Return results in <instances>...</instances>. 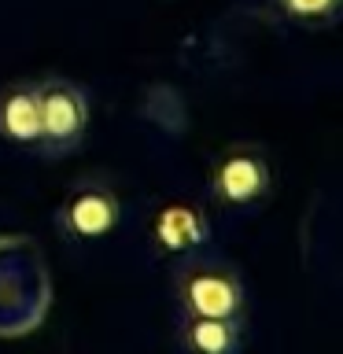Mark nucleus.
I'll list each match as a JSON object with an SVG mask.
<instances>
[{"mask_svg":"<svg viewBox=\"0 0 343 354\" xmlns=\"http://www.w3.org/2000/svg\"><path fill=\"white\" fill-rule=\"evenodd\" d=\"M177 303L185 317H221L240 321L243 314V281L237 270L214 259L188 262L177 273Z\"/></svg>","mask_w":343,"mask_h":354,"instance_id":"nucleus-1","label":"nucleus"},{"mask_svg":"<svg viewBox=\"0 0 343 354\" xmlns=\"http://www.w3.org/2000/svg\"><path fill=\"white\" fill-rule=\"evenodd\" d=\"M37 111H41V148L52 155L74 151L85 137L89 126V100L71 82H52L37 85Z\"/></svg>","mask_w":343,"mask_h":354,"instance_id":"nucleus-2","label":"nucleus"},{"mask_svg":"<svg viewBox=\"0 0 343 354\" xmlns=\"http://www.w3.org/2000/svg\"><path fill=\"white\" fill-rule=\"evenodd\" d=\"M210 192L221 207H251L270 192V162L259 148L237 144L225 155H218L210 170Z\"/></svg>","mask_w":343,"mask_h":354,"instance_id":"nucleus-3","label":"nucleus"},{"mask_svg":"<svg viewBox=\"0 0 343 354\" xmlns=\"http://www.w3.org/2000/svg\"><path fill=\"white\" fill-rule=\"evenodd\" d=\"M118 214H122V207H118L115 188L96 181V177H89V181L74 185L63 196L59 229L74 240H100L118 225Z\"/></svg>","mask_w":343,"mask_h":354,"instance_id":"nucleus-4","label":"nucleus"},{"mask_svg":"<svg viewBox=\"0 0 343 354\" xmlns=\"http://www.w3.org/2000/svg\"><path fill=\"white\" fill-rule=\"evenodd\" d=\"M151 236H155V248L166 254H188L207 240V218L192 203H170L155 214Z\"/></svg>","mask_w":343,"mask_h":354,"instance_id":"nucleus-5","label":"nucleus"},{"mask_svg":"<svg viewBox=\"0 0 343 354\" xmlns=\"http://www.w3.org/2000/svg\"><path fill=\"white\" fill-rule=\"evenodd\" d=\"M0 137L22 148H41V111L33 85H11L0 93Z\"/></svg>","mask_w":343,"mask_h":354,"instance_id":"nucleus-6","label":"nucleus"},{"mask_svg":"<svg viewBox=\"0 0 343 354\" xmlns=\"http://www.w3.org/2000/svg\"><path fill=\"white\" fill-rule=\"evenodd\" d=\"M181 343L188 354H237L240 351V321L185 317Z\"/></svg>","mask_w":343,"mask_h":354,"instance_id":"nucleus-7","label":"nucleus"},{"mask_svg":"<svg viewBox=\"0 0 343 354\" xmlns=\"http://www.w3.org/2000/svg\"><path fill=\"white\" fill-rule=\"evenodd\" d=\"M277 8L299 26H325L340 15V0H277Z\"/></svg>","mask_w":343,"mask_h":354,"instance_id":"nucleus-8","label":"nucleus"}]
</instances>
